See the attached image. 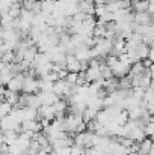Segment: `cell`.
Instances as JSON below:
<instances>
[{
    "label": "cell",
    "instance_id": "obj_1",
    "mask_svg": "<svg viewBox=\"0 0 154 155\" xmlns=\"http://www.w3.org/2000/svg\"><path fill=\"white\" fill-rule=\"evenodd\" d=\"M65 122H67V134L68 136H74L79 131V127L83 124L82 114H74V113H68L65 116Z\"/></svg>",
    "mask_w": 154,
    "mask_h": 155
},
{
    "label": "cell",
    "instance_id": "obj_2",
    "mask_svg": "<svg viewBox=\"0 0 154 155\" xmlns=\"http://www.w3.org/2000/svg\"><path fill=\"white\" fill-rule=\"evenodd\" d=\"M92 139H94V133L89 131H83L74 136V145H79L82 148H92Z\"/></svg>",
    "mask_w": 154,
    "mask_h": 155
},
{
    "label": "cell",
    "instance_id": "obj_3",
    "mask_svg": "<svg viewBox=\"0 0 154 155\" xmlns=\"http://www.w3.org/2000/svg\"><path fill=\"white\" fill-rule=\"evenodd\" d=\"M24 78H26V74L24 72H20V74H17L15 77H12L11 78V81L6 84V89L8 91H12V92H21L23 91V81H24Z\"/></svg>",
    "mask_w": 154,
    "mask_h": 155
},
{
    "label": "cell",
    "instance_id": "obj_4",
    "mask_svg": "<svg viewBox=\"0 0 154 155\" xmlns=\"http://www.w3.org/2000/svg\"><path fill=\"white\" fill-rule=\"evenodd\" d=\"M23 94H38L39 92V86H38V80L35 77H29L26 75L24 81H23Z\"/></svg>",
    "mask_w": 154,
    "mask_h": 155
},
{
    "label": "cell",
    "instance_id": "obj_5",
    "mask_svg": "<svg viewBox=\"0 0 154 155\" xmlns=\"http://www.w3.org/2000/svg\"><path fill=\"white\" fill-rule=\"evenodd\" d=\"M54 117H56V111H54L53 105H41L38 108V117L36 119H39V120L46 119V120L51 122V120H54Z\"/></svg>",
    "mask_w": 154,
    "mask_h": 155
},
{
    "label": "cell",
    "instance_id": "obj_6",
    "mask_svg": "<svg viewBox=\"0 0 154 155\" xmlns=\"http://www.w3.org/2000/svg\"><path fill=\"white\" fill-rule=\"evenodd\" d=\"M130 68H132L130 65H125V63H122V62L118 60V63L112 68V74H113V77H116V78H122V77H127V75H128Z\"/></svg>",
    "mask_w": 154,
    "mask_h": 155
},
{
    "label": "cell",
    "instance_id": "obj_7",
    "mask_svg": "<svg viewBox=\"0 0 154 155\" xmlns=\"http://www.w3.org/2000/svg\"><path fill=\"white\" fill-rule=\"evenodd\" d=\"M38 97H39L43 105H53L56 101L60 100L54 92H38Z\"/></svg>",
    "mask_w": 154,
    "mask_h": 155
},
{
    "label": "cell",
    "instance_id": "obj_8",
    "mask_svg": "<svg viewBox=\"0 0 154 155\" xmlns=\"http://www.w3.org/2000/svg\"><path fill=\"white\" fill-rule=\"evenodd\" d=\"M67 71L74 74L80 72V62L76 59L74 54H67Z\"/></svg>",
    "mask_w": 154,
    "mask_h": 155
},
{
    "label": "cell",
    "instance_id": "obj_9",
    "mask_svg": "<svg viewBox=\"0 0 154 155\" xmlns=\"http://www.w3.org/2000/svg\"><path fill=\"white\" fill-rule=\"evenodd\" d=\"M85 74H86V75H85V77H86V83H89V84H91V83H95V81H98V80H104L101 77V72H100V66H98V68H91V66H89V69H88Z\"/></svg>",
    "mask_w": 154,
    "mask_h": 155
},
{
    "label": "cell",
    "instance_id": "obj_10",
    "mask_svg": "<svg viewBox=\"0 0 154 155\" xmlns=\"http://www.w3.org/2000/svg\"><path fill=\"white\" fill-rule=\"evenodd\" d=\"M133 21L136 24H142V26H151L153 20L151 15L148 12H139V14H133Z\"/></svg>",
    "mask_w": 154,
    "mask_h": 155
},
{
    "label": "cell",
    "instance_id": "obj_11",
    "mask_svg": "<svg viewBox=\"0 0 154 155\" xmlns=\"http://www.w3.org/2000/svg\"><path fill=\"white\" fill-rule=\"evenodd\" d=\"M74 56H76V59L79 62H89L91 60V48H88L85 45L83 47H79V48H76Z\"/></svg>",
    "mask_w": 154,
    "mask_h": 155
},
{
    "label": "cell",
    "instance_id": "obj_12",
    "mask_svg": "<svg viewBox=\"0 0 154 155\" xmlns=\"http://www.w3.org/2000/svg\"><path fill=\"white\" fill-rule=\"evenodd\" d=\"M151 146H153V140L151 139H145L141 143H138V154L139 155H150L151 154Z\"/></svg>",
    "mask_w": 154,
    "mask_h": 155
},
{
    "label": "cell",
    "instance_id": "obj_13",
    "mask_svg": "<svg viewBox=\"0 0 154 155\" xmlns=\"http://www.w3.org/2000/svg\"><path fill=\"white\" fill-rule=\"evenodd\" d=\"M23 117H24V120H36L38 110L36 108H32V107H26V108H23Z\"/></svg>",
    "mask_w": 154,
    "mask_h": 155
},
{
    "label": "cell",
    "instance_id": "obj_14",
    "mask_svg": "<svg viewBox=\"0 0 154 155\" xmlns=\"http://www.w3.org/2000/svg\"><path fill=\"white\" fill-rule=\"evenodd\" d=\"M97 114H98V111H97V110L86 107V108H85V111L82 113V119H83V122H85V124H88V122L94 120V119L97 117Z\"/></svg>",
    "mask_w": 154,
    "mask_h": 155
},
{
    "label": "cell",
    "instance_id": "obj_15",
    "mask_svg": "<svg viewBox=\"0 0 154 155\" xmlns=\"http://www.w3.org/2000/svg\"><path fill=\"white\" fill-rule=\"evenodd\" d=\"M18 97H20V94H17V92H12V91H8V89L5 92V101L9 103L12 107H15L18 104Z\"/></svg>",
    "mask_w": 154,
    "mask_h": 155
},
{
    "label": "cell",
    "instance_id": "obj_16",
    "mask_svg": "<svg viewBox=\"0 0 154 155\" xmlns=\"http://www.w3.org/2000/svg\"><path fill=\"white\" fill-rule=\"evenodd\" d=\"M2 133H3V137H5V143L8 146L12 145L17 140V137H18V133L17 131H2Z\"/></svg>",
    "mask_w": 154,
    "mask_h": 155
},
{
    "label": "cell",
    "instance_id": "obj_17",
    "mask_svg": "<svg viewBox=\"0 0 154 155\" xmlns=\"http://www.w3.org/2000/svg\"><path fill=\"white\" fill-rule=\"evenodd\" d=\"M43 104H41V100H39V97H38V94H30L29 95V104H27V107H32V108H39Z\"/></svg>",
    "mask_w": 154,
    "mask_h": 155
},
{
    "label": "cell",
    "instance_id": "obj_18",
    "mask_svg": "<svg viewBox=\"0 0 154 155\" xmlns=\"http://www.w3.org/2000/svg\"><path fill=\"white\" fill-rule=\"evenodd\" d=\"M104 33H106V24L97 21V26L94 27V32H92V38H104Z\"/></svg>",
    "mask_w": 154,
    "mask_h": 155
},
{
    "label": "cell",
    "instance_id": "obj_19",
    "mask_svg": "<svg viewBox=\"0 0 154 155\" xmlns=\"http://www.w3.org/2000/svg\"><path fill=\"white\" fill-rule=\"evenodd\" d=\"M21 8H23V6H21L20 3H17V2H15V3H12V5H11V8H9L8 14H9V15H11L12 18H20V12H21Z\"/></svg>",
    "mask_w": 154,
    "mask_h": 155
},
{
    "label": "cell",
    "instance_id": "obj_20",
    "mask_svg": "<svg viewBox=\"0 0 154 155\" xmlns=\"http://www.w3.org/2000/svg\"><path fill=\"white\" fill-rule=\"evenodd\" d=\"M20 18L32 24V21H33V18H35V14H33L32 11H27V9L21 8V12H20Z\"/></svg>",
    "mask_w": 154,
    "mask_h": 155
},
{
    "label": "cell",
    "instance_id": "obj_21",
    "mask_svg": "<svg viewBox=\"0 0 154 155\" xmlns=\"http://www.w3.org/2000/svg\"><path fill=\"white\" fill-rule=\"evenodd\" d=\"M2 62H3L5 65L15 63V53L14 51H6L5 54H2Z\"/></svg>",
    "mask_w": 154,
    "mask_h": 155
},
{
    "label": "cell",
    "instance_id": "obj_22",
    "mask_svg": "<svg viewBox=\"0 0 154 155\" xmlns=\"http://www.w3.org/2000/svg\"><path fill=\"white\" fill-rule=\"evenodd\" d=\"M100 72H101V77L104 78V80H109V78H112V77H113L112 69H110L106 63H101V65H100Z\"/></svg>",
    "mask_w": 154,
    "mask_h": 155
},
{
    "label": "cell",
    "instance_id": "obj_23",
    "mask_svg": "<svg viewBox=\"0 0 154 155\" xmlns=\"http://www.w3.org/2000/svg\"><path fill=\"white\" fill-rule=\"evenodd\" d=\"M56 9V3H51V2H43V14L49 15V14H53Z\"/></svg>",
    "mask_w": 154,
    "mask_h": 155
},
{
    "label": "cell",
    "instance_id": "obj_24",
    "mask_svg": "<svg viewBox=\"0 0 154 155\" xmlns=\"http://www.w3.org/2000/svg\"><path fill=\"white\" fill-rule=\"evenodd\" d=\"M107 14L106 5H95V18H101Z\"/></svg>",
    "mask_w": 154,
    "mask_h": 155
},
{
    "label": "cell",
    "instance_id": "obj_25",
    "mask_svg": "<svg viewBox=\"0 0 154 155\" xmlns=\"http://www.w3.org/2000/svg\"><path fill=\"white\" fill-rule=\"evenodd\" d=\"M77 78H79V74H74V72H68V75L65 77V81L71 86H74L77 83Z\"/></svg>",
    "mask_w": 154,
    "mask_h": 155
},
{
    "label": "cell",
    "instance_id": "obj_26",
    "mask_svg": "<svg viewBox=\"0 0 154 155\" xmlns=\"http://www.w3.org/2000/svg\"><path fill=\"white\" fill-rule=\"evenodd\" d=\"M71 155H85V148H82L79 145H73L71 146Z\"/></svg>",
    "mask_w": 154,
    "mask_h": 155
},
{
    "label": "cell",
    "instance_id": "obj_27",
    "mask_svg": "<svg viewBox=\"0 0 154 155\" xmlns=\"http://www.w3.org/2000/svg\"><path fill=\"white\" fill-rule=\"evenodd\" d=\"M50 155H71V148H62V149H54Z\"/></svg>",
    "mask_w": 154,
    "mask_h": 155
},
{
    "label": "cell",
    "instance_id": "obj_28",
    "mask_svg": "<svg viewBox=\"0 0 154 155\" xmlns=\"http://www.w3.org/2000/svg\"><path fill=\"white\" fill-rule=\"evenodd\" d=\"M106 11H107L109 14H115V12L118 11V6H116V2H109V3L106 5Z\"/></svg>",
    "mask_w": 154,
    "mask_h": 155
},
{
    "label": "cell",
    "instance_id": "obj_29",
    "mask_svg": "<svg viewBox=\"0 0 154 155\" xmlns=\"http://www.w3.org/2000/svg\"><path fill=\"white\" fill-rule=\"evenodd\" d=\"M148 14L154 15V0H150V6H148Z\"/></svg>",
    "mask_w": 154,
    "mask_h": 155
},
{
    "label": "cell",
    "instance_id": "obj_30",
    "mask_svg": "<svg viewBox=\"0 0 154 155\" xmlns=\"http://www.w3.org/2000/svg\"><path fill=\"white\" fill-rule=\"evenodd\" d=\"M109 0H94V5H107Z\"/></svg>",
    "mask_w": 154,
    "mask_h": 155
},
{
    "label": "cell",
    "instance_id": "obj_31",
    "mask_svg": "<svg viewBox=\"0 0 154 155\" xmlns=\"http://www.w3.org/2000/svg\"><path fill=\"white\" fill-rule=\"evenodd\" d=\"M127 155H139V154H138V152H128Z\"/></svg>",
    "mask_w": 154,
    "mask_h": 155
},
{
    "label": "cell",
    "instance_id": "obj_32",
    "mask_svg": "<svg viewBox=\"0 0 154 155\" xmlns=\"http://www.w3.org/2000/svg\"><path fill=\"white\" fill-rule=\"evenodd\" d=\"M3 117H5V116H3V114L0 113V122H2V119H3Z\"/></svg>",
    "mask_w": 154,
    "mask_h": 155
},
{
    "label": "cell",
    "instance_id": "obj_33",
    "mask_svg": "<svg viewBox=\"0 0 154 155\" xmlns=\"http://www.w3.org/2000/svg\"><path fill=\"white\" fill-rule=\"evenodd\" d=\"M38 2H46V0H38Z\"/></svg>",
    "mask_w": 154,
    "mask_h": 155
},
{
    "label": "cell",
    "instance_id": "obj_34",
    "mask_svg": "<svg viewBox=\"0 0 154 155\" xmlns=\"http://www.w3.org/2000/svg\"><path fill=\"white\" fill-rule=\"evenodd\" d=\"M0 62H2V54H0Z\"/></svg>",
    "mask_w": 154,
    "mask_h": 155
},
{
    "label": "cell",
    "instance_id": "obj_35",
    "mask_svg": "<svg viewBox=\"0 0 154 155\" xmlns=\"http://www.w3.org/2000/svg\"><path fill=\"white\" fill-rule=\"evenodd\" d=\"M77 2H85V0H77Z\"/></svg>",
    "mask_w": 154,
    "mask_h": 155
},
{
    "label": "cell",
    "instance_id": "obj_36",
    "mask_svg": "<svg viewBox=\"0 0 154 155\" xmlns=\"http://www.w3.org/2000/svg\"><path fill=\"white\" fill-rule=\"evenodd\" d=\"M0 18H2V17H0Z\"/></svg>",
    "mask_w": 154,
    "mask_h": 155
}]
</instances>
